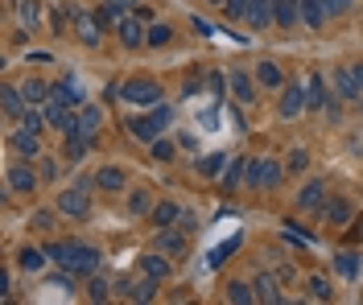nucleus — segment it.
<instances>
[{"mask_svg": "<svg viewBox=\"0 0 363 305\" xmlns=\"http://www.w3.org/2000/svg\"><path fill=\"white\" fill-rule=\"evenodd\" d=\"M45 252L58 268H66L75 276H91L99 268V248H91V244H50Z\"/></svg>", "mask_w": 363, "mask_h": 305, "instance_id": "1", "label": "nucleus"}, {"mask_svg": "<svg viewBox=\"0 0 363 305\" xmlns=\"http://www.w3.org/2000/svg\"><path fill=\"white\" fill-rule=\"evenodd\" d=\"M174 124V107L170 103H153V112L149 116H133L128 124H124V132L133 136V140H145V144H153L161 132Z\"/></svg>", "mask_w": 363, "mask_h": 305, "instance_id": "2", "label": "nucleus"}, {"mask_svg": "<svg viewBox=\"0 0 363 305\" xmlns=\"http://www.w3.org/2000/svg\"><path fill=\"white\" fill-rule=\"evenodd\" d=\"M281 177H285V165H276L272 157H248V174H244L248 190H276Z\"/></svg>", "mask_w": 363, "mask_h": 305, "instance_id": "3", "label": "nucleus"}, {"mask_svg": "<svg viewBox=\"0 0 363 305\" xmlns=\"http://www.w3.org/2000/svg\"><path fill=\"white\" fill-rule=\"evenodd\" d=\"M91 186H95V181H79V186L62 190V194H58V215L87 218L91 215Z\"/></svg>", "mask_w": 363, "mask_h": 305, "instance_id": "4", "label": "nucleus"}, {"mask_svg": "<svg viewBox=\"0 0 363 305\" xmlns=\"http://www.w3.org/2000/svg\"><path fill=\"white\" fill-rule=\"evenodd\" d=\"M120 99H128L136 107H153V103H161V87H157L153 79H128V83L120 87Z\"/></svg>", "mask_w": 363, "mask_h": 305, "instance_id": "5", "label": "nucleus"}, {"mask_svg": "<svg viewBox=\"0 0 363 305\" xmlns=\"http://www.w3.org/2000/svg\"><path fill=\"white\" fill-rule=\"evenodd\" d=\"M38 181H42V174H38V170H29V161L13 165V170L4 174V186H8V194H34V190H38Z\"/></svg>", "mask_w": 363, "mask_h": 305, "instance_id": "6", "label": "nucleus"}, {"mask_svg": "<svg viewBox=\"0 0 363 305\" xmlns=\"http://www.w3.org/2000/svg\"><path fill=\"white\" fill-rule=\"evenodd\" d=\"M227 87H231V95H235V103H256V95H260V83L248 75V70H239V66H231L227 70Z\"/></svg>", "mask_w": 363, "mask_h": 305, "instance_id": "7", "label": "nucleus"}, {"mask_svg": "<svg viewBox=\"0 0 363 305\" xmlns=\"http://www.w3.org/2000/svg\"><path fill=\"white\" fill-rule=\"evenodd\" d=\"M145 34H149V21H140L136 13L120 17V25H116V38H120V45H128V50L145 45Z\"/></svg>", "mask_w": 363, "mask_h": 305, "instance_id": "8", "label": "nucleus"}, {"mask_svg": "<svg viewBox=\"0 0 363 305\" xmlns=\"http://www.w3.org/2000/svg\"><path fill=\"white\" fill-rule=\"evenodd\" d=\"M334 95H339V99H360L363 95L360 66H339V70H334Z\"/></svg>", "mask_w": 363, "mask_h": 305, "instance_id": "9", "label": "nucleus"}, {"mask_svg": "<svg viewBox=\"0 0 363 305\" xmlns=\"http://www.w3.org/2000/svg\"><path fill=\"white\" fill-rule=\"evenodd\" d=\"M276 112H281V120H297L302 112H306V87H285L281 91V103H276Z\"/></svg>", "mask_w": 363, "mask_h": 305, "instance_id": "10", "label": "nucleus"}, {"mask_svg": "<svg viewBox=\"0 0 363 305\" xmlns=\"http://www.w3.org/2000/svg\"><path fill=\"white\" fill-rule=\"evenodd\" d=\"M157 252H165V256H186V231H182V227H157Z\"/></svg>", "mask_w": 363, "mask_h": 305, "instance_id": "11", "label": "nucleus"}, {"mask_svg": "<svg viewBox=\"0 0 363 305\" xmlns=\"http://www.w3.org/2000/svg\"><path fill=\"white\" fill-rule=\"evenodd\" d=\"M8 149L13 153H21V157H42V140H38V132H29V128H17L13 136H8Z\"/></svg>", "mask_w": 363, "mask_h": 305, "instance_id": "12", "label": "nucleus"}, {"mask_svg": "<svg viewBox=\"0 0 363 305\" xmlns=\"http://www.w3.org/2000/svg\"><path fill=\"white\" fill-rule=\"evenodd\" d=\"M326 207V181H306L297 194V211H322Z\"/></svg>", "mask_w": 363, "mask_h": 305, "instance_id": "13", "label": "nucleus"}, {"mask_svg": "<svg viewBox=\"0 0 363 305\" xmlns=\"http://www.w3.org/2000/svg\"><path fill=\"white\" fill-rule=\"evenodd\" d=\"M79 17H83V8H79V4H58V8L50 13V29H54V34L62 38V34H66V29H71V25L79 21Z\"/></svg>", "mask_w": 363, "mask_h": 305, "instance_id": "14", "label": "nucleus"}, {"mask_svg": "<svg viewBox=\"0 0 363 305\" xmlns=\"http://www.w3.org/2000/svg\"><path fill=\"white\" fill-rule=\"evenodd\" d=\"M128 186V177L124 170H116V165H103V170H95V190H108V194H120Z\"/></svg>", "mask_w": 363, "mask_h": 305, "instance_id": "15", "label": "nucleus"}, {"mask_svg": "<svg viewBox=\"0 0 363 305\" xmlns=\"http://www.w3.org/2000/svg\"><path fill=\"white\" fill-rule=\"evenodd\" d=\"M351 215H355V211H351V202H347V198H326V207H322V218H326L330 227H347Z\"/></svg>", "mask_w": 363, "mask_h": 305, "instance_id": "16", "label": "nucleus"}, {"mask_svg": "<svg viewBox=\"0 0 363 305\" xmlns=\"http://www.w3.org/2000/svg\"><path fill=\"white\" fill-rule=\"evenodd\" d=\"M50 95H54V99H62V103H66V107H79V103H83V99H87V91L79 87V83H75V79H58V83H54V87H50Z\"/></svg>", "mask_w": 363, "mask_h": 305, "instance_id": "17", "label": "nucleus"}, {"mask_svg": "<svg viewBox=\"0 0 363 305\" xmlns=\"http://www.w3.org/2000/svg\"><path fill=\"white\" fill-rule=\"evenodd\" d=\"M272 17L281 29H293L297 17H302V0H272Z\"/></svg>", "mask_w": 363, "mask_h": 305, "instance_id": "18", "label": "nucleus"}, {"mask_svg": "<svg viewBox=\"0 0 363 305\" xmlns=\"http://www.w3.org/2000/svg\"><path fill=\"white\" fill-rule=\"evenodd\" d=\"M0 107H4V116H8V120H21L29 103H25L21 87H4V91H0Z\"/></svg>", "mask_w": 363, "mask_h": 305, "instance_id": "19", "label": "nucleus"}, {"mask_svg": "<svg viewBox=\"0 0 363 305\" xmlns=\"http://www.w3.org/2000/svg\"><path fill=\"white\" fill-rule=\"evenodd\" d=\"M256 83L265 91H281L285 87V75H281V66L269 62V58H260V66H256Z\"/></svg>", "mask_w": 363, "mask_h": 305, "instance_id": "20", "label": "nucleus"}, {"mask_svg": "<svg viewBox=\"0 0 363 305\" xmlns=\"http://www.w3.org/2000/svg\"><path fill=\"white\" fill-rule=\"evenodd\" d=\"M99 124H103V107L99 103H83V112H79V132L83 136H99Z\"/></svg>", "mask_w": 363, "mask_h": 305, "instance_id": "21", "label": "nucleus"}, {"mask_svg": "<svg viewBox=\"0 0 363 305\" xmlns=\"http://www.w3.org/2000/svg\"><path fill=\"white\" fill-rule=\"evenodd\" d=\"M140 272L153 276V281H165V276H170V256H165V252H149V256H140Z\"/></svg>", "mask_w": 363, "mask_h": 305, "instance_id": "22", "label": "nucleus"}, {"mask_svg": "<svg viewBox=\"0 0 363 305\" xmlns=\"http://www.w3.org/2000/svg\"><path fill=\"white\" fill-rule=\"evenodd\" d=\"M75 34H79V42H83V45H99V42H103V25H99L95 17H87V13L75 21Z\"/></svg>", "mask_w": 363, "mask_h": 305, "instance_id": "23", "label": "nucleus"}, {"mask_svg": "<svg viewBox=\"0 0 363 305\" xmlns=\"http://www.w3.org/2000/svg\"><path fill=\"white\" fill-rule=\"evenodd\" d=\"M45 260H50V252H38V248H21V252H17V268L29 272V276H38L45 268Z\"/></svg>", "mask_w": 363, "mask_h": 305, "instance_id": "24", "label": "nucleus"}, {"mask_svg": "<svg viewBox=\"0 0 363 305\" xmlns=\"http://www.w3.org/2000/svg\"><path fill=\"white\" fill-rule=\"evenodd\" d=\"M244 174H248V157H244V153H235V157L227 161V170H223V190H239Z\"/></svg>", "mask_w": 363, "mask_h": 305, "instance_id": "25", "label": "nucleus"}, {"mask_svg": "<svg viewBox=\"0 0 363 305\" xmlns=\"http://www.w3.org/2000/svg\"><path fill=\"white\" fill-rule=\"evenodd\" d=\"M306 107H310V112H322V107H326V79H322V75H310V83H306Z\"/></svg>", "mask_w": 363, "mask_h": 305, "instance_id": "26", "label": "nucleus"}, {"mask_svg": "<svg viewBox=\"0 0 363 305\" xmlns=\"http://www.w3.org/2000/svg\"><path fill=\"white\" fill-rule=\"evenodd\" d=\"M334 268H339V276H347V281H360V268H363V260H360V252H339L334 256Z\"/></svg>", "mask_w": 363, "mask_h": 305, "instance_id": "27", "label": "nucleus"}, {"mask_svg": "<svg viewBox=\"0 0 363 305\" xmlns=\"http://www.w3.org/2000/svg\"><path fill=\"white\" fill-rule=\"evenodd\" d=\"M91 144H95L91 136H83V132H71V136H66V161H71V165H79V161L87 157Z\"/></svg>", "mask_w": 363, "mask_h": 305, "instance_id": "28", "label": "nucleus"}, {"mask_svg": "<svg viewBox=\"0 0 363 305\" xmlns=\"http://www.w3.org/2000/svg\"><path fill=\"white\" fill-rule=\"evenodd\" d=\"M182 215L178 202H153V211H149V218H153V227H174Z\"/></svg>", "mask_w": 363, "mask_h": 305, "instance_id": "29", "label": "nucleus"}, {"mask_svg": "<svg viewBox=\"0 0 363 305\" xmlns=\"http://www.w3.org/2000/svg\"><path fill=\"white\" fill-rule=\"evenodd\" d=\"M252 289H256V302H265V305H281V293H276V281H272L269 272H260V276L252 281Z\"/></svg>", "mask_w": 363, "mask_h": 305, "instance_id": "30", "label": "nucleus"}, {"mask_svg": "<svg viewBox=\"0 0 363 305\" xmlns=\"http://www.w3.org/2000/svg\"><path fill=\"white\" fill-rule=\"evenodd\" d=\"M17 17H21V25L34 34V29L42 25V4H38V0H17Z\"/></svg>", "mask_w": 363, "mask_h": 305, "instance_id": "31", "label": "nucleus"}, {"mask_svg": "<svg viewBox=\"0 0 363 305\" xmlns=\"http://www.w3.org/2000/svg\"><path fill=\"white\" fill-rule=\"evenodd\" d=\"M302 21H306V29H322L326 25V4L322 0H302Z\"/></svg>", "mask_w": 363, "mask_h": 305, "instance_id": "32", "label": "nucleus"}, {"mask_svg": "<svg viewBox=\"0 0 363 305\" xmlns=\"http://www.w3.org/2000/svg\"><path fill=\"white\" fill-rule=\"evenodd\" d=\"M248 25H256V29H265V25H276V17H272V0H252Z\"/></svg>", "mask_w": 363, "mask_h": 305, "instance_id": "33", "label": "nucleus"}, {"mask_svg": "<svg viewBox=\"0 0 363 305\" xmlns=\"http://www.w3.org/2000/svg\"><path fill=\"white\" fill-rule=\"evenodd\" d=\"M227 161H231L227 153H207V157L198 161V174H202V177H223Z\"/></svg>", "mask_w": 363, "mask_h": 305, "instance_id": "34", "label": "nucleus"}, {"mask_svg": "<svg viewBox=\"0 0 363 305\" xmlns=\"http://www.w3.org/2000/svg\"><path fill=\"white\" fill-rule=\"evenodd\" d=\"M157 285H161V281H153V276L133 281V285H128V302H153V297H157Z\"/></svg>", "mask_w": 363, "mask_h": 305, "instance_id": "35", "label": "nucleus"}, {"mask_svg": "<svg viewBox=\"0 0 363 305\" xmlns=\"http://www.w3.org/2000/svg\"><path fill=\"white\" fill-rule=\"evenodd\" d=\"M227 302L231 305H252L256 302V289H252L248 281H231V285H227Z\"/></svg>", "mask_w": 363, "mask_h": 305, "instance_id": "36", "label": "nucleus"}, {"mask_svg": "<svg viewBox=\"0 0 363 305\" xmlns=\"http://www.w3.org/2000/svg\"><path fill=\"white\" fill-rule=\"evenodd\" d=\"M21 95H25V103H45V99H50V87H45L42 79H25V83H21Z\"/></svg>", "mask_w": 363, "mask_h": 305, "instance_id": "37", "label": "nucleus"}, {"mask_svg": "<svg viewBox=\"0 0 363 305\" xmlns=\"http://www.w3.org/2000/svg\"><path fill=\"white\" fill-rule=\"evenodd\" d=\"M174 153H178V144L165 140V136H157V140L149 144V157H153V161H174Z\"/></svg>", "mask_w": 363, "mask_h": 305, "instance_id": "38", "label": "nucleus"}, {"mask_svg": "<svg viewBox=\"0 0 363 305\" xmlns=\"http://www.w3.org/2000/svg\"><path fill=\"white\" fill-rule=\"evenodd\" d=\"M45 124H50V120H45V107L38 112V103H29V107H25V116H21V128H29V132H42Z\"/></svg>", "mask_w": 363, "mask_h": 305, "instance_id": "39", "label": "nucleus"}, {"mask_svg": "<svg viewBox=\"0 0 363 305\" xmlns=\"http://www.w3.org/2000/svg\"><path fill=\"white\" fill-rule=\"evenodd\" d=\"M149 211H153L149 190H133V198H128V215H149Z\"/></svg>", "mask_w": 363, "mask_h": 305, "instance_id": "40", "label": "nucleus"}, {"mask_svg": "<svg viewBox=\"0 0 363 305\" xmlns=\"http://www.w3.org/2000/svg\"><path fill=\"white\" fill-rule=\"evenodd\" d=\"M170 38H174V29L161 21V25H149V34H145V45H165Z\"/></svg>", "mask_w": 363, "mask_h": 305, "instance_id": "41", "label": "nucleus"}, {"mask_svg": "<svg viewBox=\"0 0 363 305\" xmlns=\"http://www.w3.org/2000/svg\"><path fill=\"white\" fill-rule=\"evenodd\" d=\"M306 165H310V153H306V149H293V153L285 157V174H302Z\"/></svg>", "mask_w": 363, "mask_h": 305, "instance_id": "42", "label": "nucleus"}, {"mask_svg": "<svg viewBox=\"0 0 363 305\" xmlns=\"http://www.w3.org/2000/svg\"><path fill=\"white\" fill-rule=\"evenodd\" d=\"M235 248H239V235H235V239H227V244H219V248H215V252L207 256V264H211V268H219V264H223L227 256L235 252Z\"/></svg>", "mask_w": 363, "mask_h": 305, "instance_id": "43", "label": "nucleus"}, {"mask_svg": "<svg viewBox=\"0 0 363 305\" xmlns=\"http://www.w3.org/2000/svg\"><path fill=\"white\" fill-rule=\"evenodd\" d=\"M223 8H227V17H231V21H248V13H252V0H227Z\"/></svg>", "mask_w": 363, "mask_h": 305, "instance_id": "44", "label": "nucleus"}, {"mask_svg": "<svg viewBox=\"0 0 363 305\" xmlns=\"http://www.w3.org/2000/svg\"><path fill=\"white\" fill-rule=\"evenodd\" d=\"M87 297H91V302H108V297H112V289H108V281H99V276H91V281H87Z\"/></svg>", "mask_w": 363, "mask_h": 305, "instance_id": "45", "label": "nucleus"}, {"mask_svg": "<svg viewBox=\"0 0 363 305\" xmlns=\"http://www.w3.org/2000/svg\"><path fill=\"white\" fill-rule=\"evenodd\" d=\"M306 289H310V297H314V302H330V285H326L322 276H310V285H306Z\"/></svg>", "mask_w": 363, "mask_h": 305, "instance_id": "46", "label": "nucleus"}, {"mask_svg": "<svg viewBox=\"0 0 363 305\" xmlns=\"http://www.w3.org/2000/svg\"><path fill=\"white\" fill-rule=\"evenodd\" d=\"M322 4H326V17H347L355 0H322Z\"/></svg>", "mask_w": 363, "mask_h": 305, "instance_id": "47", "label": "nucleus"}, {"mask_svg": "<svg viewBox=\"0 0 363 305\" xmlns=\"http://www.w3.org/2000/svg\"><path fill=\"white\" fill-rule=\"evenodd\" d=\"M34 227L38 231H54V211H34Z\"/></svg>", "mask_w": 363, "mask_h": 305, "instance_id": "48", "label": "nucleus"}, {"mask_svg": "<svg viewBox=\"0 0 363 305\" xmlns=\"http://www.w3.org/2000/svg\"><path fill=\"white\" fill-rule=\"evenodd\" d=\"M174 227H182V231L190 235V231L198 227V215H194V211H182V215H178V223H174Z\"/></svg>", "mask_w": 363, "mask_h": 305, "instance_id": "49", "label": "nucleus"}, {"mask_svg": "<svg viewBox=\"0 0 363 305\" xmlns=\"http://www.w3.org/2000/svg\"><path fill=\"white\" fill-rule=\"evenodd\" d=\"M207 87H211V95H215V99H223V87H227V75H211V79H207Z\"/></svg>", "mask_w": 363, "mask_h": 305, "instance_id": "50", "label": "nucleus"}, {"mask_svg": "<svg viewBox=\"0 0 363 305\" xmlns=\"http://www.w3.org/2000/svg\"><path fill=\"white\" fill-rule=\"evenodd\" d=\"M38 174H42L45 181H50V177L58 174V165H54V157H45V153H42V170H38Z\"/></svg>", "mask_w": 363, "mask_h": 305, "instance_id": "51", "label": "nucleus"}, {"mask_svg": "<svg viewBox=\"0 0 363 305\" xmlns=\"http://www.w3.org/2000/svg\"><path fill=\"white\" fill-rule=\"evenodd\" d=\"M13 293V272H0V297H8Z\"/></svg>", "mask_w": 363, "mask_h": 305, "instance_id": "52", "label": "nucleus"}, {"mask_svg": "<svg viewBox=\"0 0 363 305\" xmlns=\"http://www.w3.org/2000/svg\"><path fill=\"white\" fill-rule=\"evenodd\" d=\"M190 25H194V29H198V34H202V38H211V34H215V29H211V25H207V21H202V17H194V21H190Z\"/></svg>", "mask_w": 363, "mask_h": 305, "instance_id": "53", "label": "nucleus"}, {"mask_svg": "<svg viewBox=\"0 0 363 305\" xmlns=\"http://www.w3.org/2000/svg\"><path fill=\"white\" fill-rule=\"evenodd\" d=\"M207 4H215V8H223V4H227V0H207Z\"/></svg>", "mask_w": 363, "mask_h": 305, "instance_id": "54", "label": "nucleus"}]
</instances>
